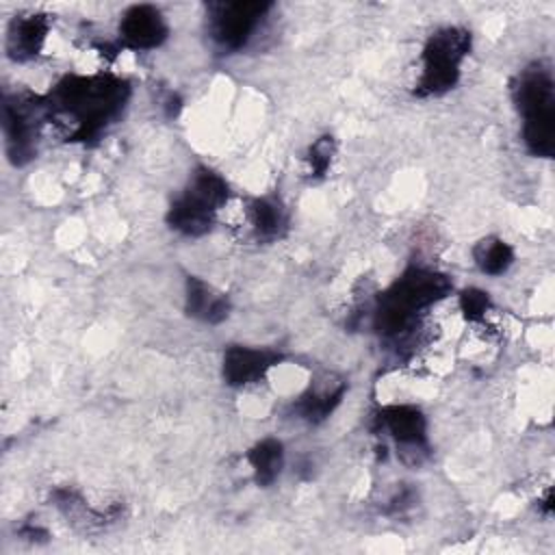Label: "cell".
I'll list each match as a JSON object with an SVG mask.
<instances>
[{
	"mask_svg": "<svg viewBox=\"0 0 555 555\" xmlns=\"http://www.w3.org/2000/svg\"><path fill=\"white\" fill-rule=\"evenodd\" d=\"M48 17L39 15V13H28V15H20L11 22L9 26V35H7V50L9 56L15 61H28L33 59L48 35Z\"/></svg>",
	"mask_w": 555,
	"mask_h": 555,
	"instance_id": "11",
	"label": "cell"
},
{
	"mask_svg": "<svg viewBox=\"0 0 555 555\" xmlns=\"http://www.w3.org/2000/svg\"><path fill=\"white\" fill-rule=\"evenodd\" d=\"M184 297H186V312L197 321L221 323L230 312L228 297L195 275L186 278Z\"/></svg>",
	"mask_w": 555,
	"mask_h": 555,
	"instance_id": "12",
	"label": "cell"
},
{
	"mask_svg": "<svg viewBox=\"0 0 555 555\" xmlns=\"http://www.w3.org/2000/svg\"><path fill=\"white\" fill-rule=\"evenodd\" d=\"M345 392V386L340 384L338 388H323V390H310L308 395H304L295 410L299 414V418H306L310 423L323 421L325 416L332 414V410L338 405L340 397Z\"/></svg>",
	"mask_w": 555,
	"mask_h": 555,
	"instance_id": "16",
	"label": "cell"
},
{
	"mask_svg": "<svg viewBox=\"0 0 555 555\" xmlns=\"http://www.w3.org/2000/svg\"><path fill=\"white\" fill-rule=\"evenodd\" d=\"M247 462L254 470V477L260 486H269L278 479L282 464H284V451H282V442L275 438H264L260 440L249 453H247Z\"/></svg>",
	"mask_w": 555,
	"mask_h": 555,
	"instance_id": "14",
	"label": "cell"
},
{
	"mask_svg": "<svg viewBox=\"0 0 555 555\" xmlns=\"http://www.w3.org/2000/svg\"><path fill=\"white\" fill-rule=\"evenodd\" d=\"M447 275L429 269H408L382 297L375 308V330L384 336H399L412 323L416 312L429 308L449 293Z\"/></svg>",
	"mask_w": 555,
	"mask_h": 555,
	"instance_id": "2",
	"label": "cell"
},
{
	"mask_svg": "<svg viewBox=\"0 0 555 555\" xmlns=\"http://www.w3.org/2000/svg\"><path fill=\"white\" fill-rule=\"evenodd\" d=\"M167 24L152 4L130 7L119 22V37L132 50H152L167 39Z\"/></svg>",
	"mask_w": 555,
	"mask_h": 555,
	"instance_id": "9",
	"label": "cell"
},
{
	"mask_svg": "<svg viewBox=\"0 0 555 555\" xmlns=\"http://www.w3.org/2000/svg\"><path fill=\"white\" fill-rule=\"evenodd\" d=\"M477 267L488 275H501L514 262V249L501 238H483L473 249Z\"/></svg>",
	"mask_w": 555,
	"mask_h": 555,
	"instance_id": "15",
	"label": "cell"
},
{
	"mask_svg": "<svg viewBox=\"0 0 555 555\" xmlns=\"http://www.w3.org/2000/svg\"><path fill=\"white\" fill-rule=\"evenodd\" d=\"M271 9L269 2H219L210 7V37L223 50H241L262 17Z\"/></svg>",
	"mask_w": 555,
	"mask_h": 555,
	"instance_id": "6",
	"label": "cell"
},
{
	"mask_svg": "<svg viewBox=\"0 0 555 555\" xmlns=\"http://www.w3.org/2000/svg\"><path fill=\"white\" fill-rule=\"evenodd\" d=\"M249 225L254 230V236L260 241L278 238L286 228V215L282 204L273 197L254 199L249 206Z\"/></svg>",
	"mask_w": 555,
	"mask_h": 555,
	"instance_id": "13",
	"label": "cell"
},
{
	"mask_svg": "<svg viewBox=\"0 0 555 555\" xmlns=\"http://www.w3.org/2000/svg\"><path fill=\"white\" fill-rule=\"evenodd\" d=\"M332 154H334V139L332 137H321L319 141H314L310 152H308L310 173L312 176H323L325 169L332 163Z\"/></svg>",
	"mask_w": 555,
	"mask_h": 555,
	"instance_id": "17",
	"label": "cell"
},
{
	"mask_svg": "<svg viewBox=\"0 0 555 555\" xmlns=\"http://www.w3.org/2000/svg\"><path fill=\"white\" fill-rule=\"evenodd\" d=\"M522 115V139L531 154L551 158L555 150V93L553 76L540 63L522 69L512 87Z\"/></svg>",
	"mask_w": 555,
	"mask_h": 555,
	"instance_id": "3",
	"label": "cell"
},
{
	"mask_svg": "<svg viewBox=\"0 0 555 555\" xmlns=\"http://www.w3.org/2000/svg\"><path fill=\"white\" fill-rule=\"evenodd\" d=\"M377 425L386 431L403 455L412 453L414 462H418L423 453H427V421L421 410L412 405H390L384 408L377 416Z\"/></svg>",
	"mask_w": 555,
	"mask_h": 555,
	"instance_id": "8",
	"label": "cell"
},
{
	"mask_svg": "<svg viewBox=\"0 0 555 555\" xmlns=\"http://www.w3.org/2000/svg\"><path fill=\"white\" fill-rule=\"evenodd\" d=\"M470 50V33L464 28H442L429 37L423 50V67L416 82V93L440 95L460 78V65Z\"/></svg>",
	"mask_w": 555,
	"mask_h": 555,
	"instance_id": "5",
	"label": "cell"
},
{
	"mask_svg": "<svg viewBox=\"0 0 555 555\" xmlns=\"http://www.w3.org/2000/svg\"><path fill=\"white\" fill-rule=\"evenodd\" d=\"M128 85L113 76H67L63 78L46 111L65 119L72 139H91L111 124L124 108Z\"/></svg>",
	"mask_w": 555,
	"mask_h": 555,
	"instance_id": "1",
	"label": "cell"
},
{
	"mask_svg": "<svg viewBox=\"0 0 555 555\" xmlns=\"http://www.w3.org/2000/svg\"><path fill=\"white\" fill-rule=\"evenodd\" d=\"M46 102L35 104L30 98H7L2 106V126L7 139V154L11 163L24 165L35 156V134L39 111Z\"/></svg>",
	"mask_w": 555,
	"mask_h": 555,
	"instance_id": "7",
	"label": "cell"
},
{
	"mask_svg": "<svg viewBox=\"0 0 555 555\" xmlns=\"http://www.w3.org/2000/svg\"><path fill=\"white\" fill-rule=\"evenodd\" d=\"M488 306H490V299H488V295H486L483 291H479V288H468V291H464V293L460 295V308H462L464 317L470 319V321L481 319V317L486 314Z\"/></svg>",
	"mask_w": 555,
	"mask_h": 555,
	"instance_id": "18",
	"label": "cell"
},
{
	"mask_svg": "<svg viewBox=\"0 0 555 555\" xmlns=\"http://www.w3.org/2000/svg\"><path fill=\"white\" fill-rule=\"evenodd\" d=\"M280 360V356L251 349V347H230L223 356V377L230 386H247L264 377V373Z\"/></svg>",
	"mask_w": 555,
	"mask_h": 555,
	"instance_id": "10",
	"label": "cell"
},
{
	"mask_svg": "<svg viewBox=\"0 0 555 555\" xmlns=\"http://www.w3.org/2000/svg\"><path fill=\"white\" fill-rule=\"evenodd\" d=\"M228 202V182L208 167L195 169L184 191L173 199L167 223L186 236H199L215 223L219 208Z\"/></svg>",
	"mask_w": 555,
	"mask_h": 555,
	"instance_id": "4",
	"label": "cell"
}]
</instances>
